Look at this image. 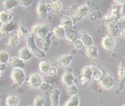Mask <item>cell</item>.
<instances>
[{"mask_svg":"<svg viewBox=\"0 0 125 106\" xmlns=\"http://www.w3.org/2000/svg\"><path fill=\"white\" fill-rule=\"evenodd\" d=\"M27 47L31 50L33 55L39 59H43L46 57V53L43 50L40 49L37 46L34 34L32 33L29 34L27 38Z\"/></svg>","mask_w":125,"mask_h":106,"instance_id":"1","label":"cell"},{"mask_svg":"<svg viewBox=\"0 0 125 106\" xmlns=\"http://www.w3.org/2000/svg\"><path fill=\"white\" fill-rule=\"evenodd\" d=\"M10 75L13 82L18 86L21 85L26 80V74L23 69H12Z\"/></svg>","mask_w":125,"mask_h":106,"instance_id":"2","label":"cell"},{"mask_svg":"<svg viewBox=\"0 0 125 106\" xmlns=\"http://www.w3.org/2000/svg\"><path fill=\"white\" fill-rule=\"evenodd\" d=\"M50 31V27L45 24H36L32 29V33L35 34L39 39H45Z\"/></svg>","mask_w":125,"mask_h":106,"instance_id":"3","label":"cell"},{"mask_svg":"<svg viewBox=\"0 0 125 106\" xmlns=\"http://www.w3.org/2000/svg\"><path fill=\"white\" fill-rule=\"evenodd\" d=\"M98 84L103 89H110L114 85V79L111 74L105 72L98 80Z\"/></svg>","mask_w":125,"mask_h":106,"instance_id":"4","label":"cell"},{"mask_svg":"<svg viewBox=\"0 0 125 106\" xmlns=\"http://www.w3.org/2000/svg\"><path fill=\"white\" fill-rule=\"evenodd\" d=\"M27 82L31 88H39L43 83V79L39 73L32 72L29 74Z\"/></svg>","mask_w":125,"mask_h":106,"instance_id":"5","label":"cell"},{"mask_svg":"<svg viewBox=\"0 0 125 106\" xmlns=\"http://www.w3.org/2000/svg\"><path fill=\"white\" fill-rule=\"evenodd\" d=\"M73 58V56L71 54H64V55L57 56L55 61L58 66L61 67H64L70 65Z\"/></svg>","mask_w":125,"mask_h":106,"instance_id":"6","label":"cell"},{"mask_svg":"<svg viewBox=\"0 0 125 106\" xmlns=\"http://www.w3.org/2000/svg\"><path fill=\"white\" fill-rule=\"evenodd\" d=\"M61 82L66 86L68 87L72 85H74L75 78L72 72L68 71H66L61 74Z\"/></svg>","mask_w":125,"mask_h":106,"instance_id":"7","label":"cell"},{"mask_svg":"<svg viewBox=\"0 0 125 106\" xmlns=\"http://www.w3.org/2000/svg\"><path fill=\"white\" fill-rule=\"evenodd\" d=\"M90 11V7L86 4L82 5L79 6L76 9L74 12V17L75 19L78 20H82L83 18H84Z\"/></svg>","mask_w":125,"mask_h":106,"instance_id":"8","label":"cell"},{"mask_svg":"<svg viewBox=\"0 0 125 106\" xmlns=\"http://www.w3.org/2000/svg\"><path fill=\"white\" fill-rule=\"evenodd\" d=\"M101 45L103 48L107 50H111L115 46V41L110 35H106L101 39Z\"/></svg>","mask_w":125,"mask_h":106,"instance_id":"9","label":"cell"},{"mask_svg":"<svg viewBox=\"0 0 125 106\" xmlns=\"http://www.w3.org/2000/svg\"><path fill=\"white\" fill-rule=\"evenodd\" d=\"M16 29V25L14 22H10L9 24H3L0 27V40L4 36H7L8 34Z\"/></svg>","mask_w":125,"mask_h":106,"instance_id":"10","label":"cell"},{"mask_svg":"<svg viewBox=\"0 0 125 106\" xmlns=\"http://www.w3.org/2000/svg\"><path fill=\"white\" fill-rule=\"evenodd\" d=\"M18 58L23 61H29L34 56L31 50L27 46L21 47L20 50H18Z\"/></svg>","mask_w":125,"mask_h":106,"instance_id":"11","label":"cell"},{"mask_svg":"<svg viewBox=\"0 0 125 106\" xmlns=\"http://www.w3.org/2000/svg\"><path fill=\"white\" fill-rule=\"evenodd\" d=\"M77 34H78V36L79 37V39L81 40L83 45H85L86 47L94 45L93 39L89 34H88L86 31L81 30V31H79Z\"/></svg>","mask_w":125,"mask_h":106,"instance_id":"12","label":"cell"},{"mask_svg":"<svg viewBox=\"0 0 125 106\" xmlns=\"http://www.w3.org/2000/svg\"><path fill=\"white\" fill-rule=\"evenodd\" d=\"M117 78L119 83L123 86L125 83V63L123 60L120 61L118 65Z\"/></svg>","mask_w":125,"mask_h":106,"instance_id":"13","label":"cell"},{"mask_svg":"<svg viewBox=\"0 0 125 106\" xmlns=\"http://www.w3.org/2000/svg\"><path fill=\"white\" fill-rule=\"evenodd\" d=\"M36 12L39 18H43L48 12L47 5L45 1H39L36 6Z\"/></svg>","mask_w":125,"mask_h":106,"instance_id":"14","label":"cell"},{"mask_svg":"<svg viewBox=\"0 0 125 106\" xmlns=\"http://www.w3.org/2000/svg\"><path fill=\"white\" fill-rule=\"evenodd\" d=\"M9 65L12 69L20 68L23 69L25 66V61L20 59L17 56H12L10 58L9 61Z\"/></svg>","mask_w":125,"mask_h":106,"instance_id":"15","label":"cell"},{"mask_svg":"<svg viewBox=\"0 0 125 106\" xmlns=\"http://www.w3.org/2000/svg\"><path fill=\"white\" fill-rule=\"evenodd\" d=\"M61 91L59 89H54L50 94V99L51 101V106H59V98Z\"/></svg>","mask_w":125,"mask_h":106,"instance_id":"16","label":"cell"},{"mask_svg":"<svg viewBox=\"0 0 125 106\" xmlns=\"http://www.w3.org/2000/svg\"><path fill=\"white\" fill-rule=\"evenodd\" d=\"M84 52H85V54H86V56L90 58H92V59L96 58L99 56L98 48H97V46L94 45L85 47Z\"/></svg>","mask_w":125,"mask_h":106,"instance_id":"17","label":"cell"},{"mask_svg":"<svg viewBox=\"0 0 125 106\" xmlns=\"http://www.w3.org/2000/svg\"><path fill=\"white\" fill-rule=\"evenodd\" d=\"M73 25V21L71 18L68 16H64L61 18V24L59 25L64 29V31H70L72 29Z\"/></svg>","mask_w":125,"mask_h":106,"instance_id":"18","label":"cell"},{"mask_svg":"<svg viewBox=\"0 0 125 106\" xmlns=\"http://www.w3.org/2000/svg\"><path fill=\"white\" fill-rule=\"evenodd\" d=\"M13 16L8 11H1L0 12V23L3 24H9L12 22Z\"/></svg>","mask_w":125,"mask_h":106,"instance_id":"19","label":"cell"},{"mask_svg":"<svg viewBox=\"0 0 125 106\" xmlns=\"http://www.w3.org/2000/svg\"><path fill=\"white\" fill-rule=\"evenodd\" d=\"M81 77L92 78L94 75V69L90 65H85L81 69Z\"/></svg>","mask_w":125,"mask_h":106,"instance_id":"20","label":"cell"},{"mask_svg":"<svg viewBox=\"0 0 125 106\" xmlns=\"http://www.w3.org/2000/svg\"><path fill=\"white\" fill-rule=\"evenodd\" d=\"M19 104V98L15 94H9L5 98L6 106H18Z\"/></svg>","mask_w":125,"mask_h":106,"instance_id":"21","label":"cell"},{"mask_svg":"<svg viewBox=\"0 0 125 106\" xmlns=\"http://www.w3.org/2000/svg\"><path fill=\"white\" fill-rule=\"evenodd\" d=\"M17 5H18V0H4L2 1V6L4 11H10Z\"/></svg>","mask_w":125,"mask_h":106,"instance_id":"22","label":"cell"},{"mask_svg":"<svg viewBox=\"0 0 125 106\" xmlns=\"http://www.w3.org/2000/svg\"><path fill=\"white\" fill-rule=\"evenodd\" d=\"M64 33L65 31L63 28L60 26H55L52 29V34L54 37H55L57 39H61V38H64Z\"/></svg>","mask_w":125,"mask_h":106,"instance_id":"23","label":"cell"},{"mask_svg":"<svg viewBox=\"0 0 125 106\" xmlns=\"http://www.w3.org/2000/svg\"><path fill=\"white\" fill-rule=\"evenodd\" d=\"M39 70L41 73L47 74H48V71L50 70V63L48 61H45V60H41L39 61Z\"/></svg>","mask_w":125,"mask_h":106,"instance_id":"24","label":"cell"},{"mask_svg":"<svg viewBox=\"0 0 125 106\" xmlns=\"http://www.w3.org/2000/svg\"><path fill=\"white\" fill-rule=\"evenodd\" d=\"M80 100L77 96H70L69 99L65 101L62 106H79Z\"/></svg>","mask_w":125,"mask_h":106,"instance_id":"25","label":"cell"},{"mask_svg":"<svg viewBox=\"0 0 125 106\" xmlns=\"http://www.w3.org/2000/svg\"><path fill=\"white\" fill-rule=\"evenodd\" d=\"M20 42V38L16 34H11L9 36L7 46L9 47H14L18 45Z\"/></svg>","mask_w":125,"mask_h":106,"instance_id":"26","label":"cell"},{"mask_svg":"<svg viewBox=\"0 0 125 106\" xmlns=\"http://www.w3.org/2000/svg\"><path fill=\"white\" fill-rule=\"evenodd\" d=\"M10 56L9 54L7 51L3 50H0V63H6L9 62L10 59Z\"/></svg>","mask_w":125,"mask_h":106,"instance_id":"27","label":"cell"},{"mask_svg":"<svg viewBox=\"0 0 125 106\" xmlns=\"http://www.w3.org/2000/svg\"><path fill=\"white\" fill-rule=\"evenodd\" d=\"M50 8H51V10L56 12H58L61 9L62 4L59 1L54 0V1H52L50 2Z\"/></svg>","mask_w":125,"mask_h":106,"instance_id":"28","label":"cell"},{"mask_svg":"<svg viewBox=\"0 0 125 106\" xmlns=\"http://www.w3.org/2000/svg\"><path fill=\"white\" fill-rule=\"evenodd\" d=\"M16 35L19 37V38L25 39L27 38L29 34H27V30H26L25 28L20 27L16 30Z\"/></svg>","mask_w":125,"mask_h":106,"instance_id":"29","label":"cell"},{"mask_svg":"<svg viewBox=\"0 0 125 106\" xmlns=\"http://www.w3.org/2000/svg\"><path fill=\"white\" fill-rule=\"evenodd\" d=\"M64 38H66V40L70 42V43H72L75 40V33L72 30H70V31H65V33H64Z\"/></svg>","mask_w":125,"mask_h":106,"instance_id":"30","label":"cell"},{"mask_svg":"<svg viewBox=\"0 0 125 106\" xmlns=\"http://www.w3.org/2000/svg\"><path fill=\"white\" fill-rule=\"evenodd\" d=\"M78 88L74 85L67 87V89H66V93L70 96H75L78 93Z\"/></svg>","mask_w":125,"mask_h":106,"instance_id":"31","label":"cell"},{"mask_svg":"<svg viewBox=\"0 0 125 106\" xmlns=\"http://www.w3.org/2000/svg\"><path fill=\"white\" fill-rule=\"evenodd\" d=\"M45 102V100L44 98L41 96H37L35 97L33 102V106H43Z\"/></svg>","mask_w":125,"mask_h":106,"instance_id":"32","label":"cell"},{"mask_svg":"<svg viewBox=\"0 0 125 106\" xmlns=\"http://www.w3.org/2000/svg\"><path fill=\"white\" fill-rule=\"evenodd\" d=\"M56 79H57V75L52 76L48 74H47L45 76V77H44V81H45V82L47 83L48 84L54 83L55 80H56Z\"/></svg>","mask_w":125,"mask_h":106,"instance_id":"33","label":"cell"},{"mask_svg":"<svg viewBox=\"0 0 125 106\" xmlns=\"http://www.w3.org/2000/svg\"><path fill=\"white\" fill-rule=\"evenodd\" d=\"M18 5L23 7H27L31 5L32 3V0H18Z\"/></svg>","mask_w":125,"mask_h":106,"instance_id":"34","label":"cell"},{"mask_svg":"<svg viewBox=\"0 0 125 106\" xmlns=\"http://www.w3.org/2000/svg\"><path fill=\"white\" fill-rule=\"evenodd\" d=\"M83 43L81 41V40L80 39H78V40H75V42H74V47L77 49H82L83 47Z\"/></svg>","mask_w":125,"mask_h":106,"instance_id":"35","label":"cell"},{"mask_svg":"<svg viewBox=\"0 0 125 106\" xmlns=\"http://www.w3.org/2000/svg\"><path fill=\"white\" fill-rule=\"evenodd\" d=\"M92 79L91 78H84V77H81L80 78V82L81 83V84L83 85H86L88 83H89L91 82Z\"/></svg>","mask_w":125,"mask_h":106,"instance_id":"36","label":"cell"},{"mask_svg":"<svg viewBox=\"0 0 125 106\" xmlns=\"http://www.w3.org/2000/svg\"><path fill=\"white\" fill-rule=\"evenodd\" d=\"M48 74L52 76L57 75V69L55 68V67H51L50 69V70L48 71Z\"/></svg>","mask_w":125,"mask_h":106,"instance_id":"37","label":"cell"},{"mask_svg":"<svg viewBox=\"0 0 125 106\" xmlns=\"http://www.w3.org/2000/svg\"><path fill=\"white\" fill-rule=\"evenodd\" d=\"M49 87H50V85L47 83L43 82V83L41 84V85L39 87V88L41 89V90H43V91H46V90L48 89L49 88Z\"/></svg>","mask_w":125,"mask_h":106,"instance_id":"38","label":"cell"},{"mask_svg":"<svg viewBox=\"0 0 125 106\" xmlns=\"http://www.w3.org/2000/svg\"><path fill=\"white\" fill-rule=\"evenodd\" d=\"M119 13L121 14V15L123 16H125V4H123L121 6V7L120 9Z\"/></svg>","mask_w":125,"mask_h":106,"instance_id":"39","label":"cell"},{"mask_svg":"<svg viewBox=\"0 0 125 106\" xmlns=\"http://www.w3.org/2000/svg\"><path fill=\"white\" fill-rule=\"evenodd\" d=\"M7 69V65L4 63H0V71H4Z\"/></svg>","mask_w":125,"mask_h":106,"instance_id":"40","label":"cell"},{"mask_svg":"<svg viewBox=\"0 0 125 106\" xmlns=\"http://www.w3.org/2000/svg\"><path fill=\"white\" fill-rule=\"evenodd\" d=\"M120 35L121 36L122 38H123L125 39V29H123V30H122L121 32H120Z\"/></svg>","mask_w":125,"mask_h":106,"instance_id":"41","label":"cell"},{"mask_svg":"<svg viewBox=\"0 0 125 106\" xmlns=\"http://www.w3.org/2000/svg\"><path fill=\"white\" fill-rule=\"evenodd\" d=\"M1 72L0 71V77H1Z\"/></svg>","mask_w":125,"mask_h":106,"instance_id":"42","label":"cell"},{"mask_svg":"<svg viewBox=\"0 0 125 106\" xmlns=\"http://www.w3.org/2000/svg\"><path fill=\"white\" fill-rule=\"evenodd\" d=\"M125 106V105H123V106Z\"/></svg>","mask_w":125,"mask_h":106,"instance_id":"43","label":"cell"},{"mask_svg":"<svg viewBox=\"0 0 125 106\" xmlns=\"http://www.w3.org/2000/svg\"></svg>","mask_w":125,"mask_h":106,"instance_id":"44","label":"cell"}]
</instances>
